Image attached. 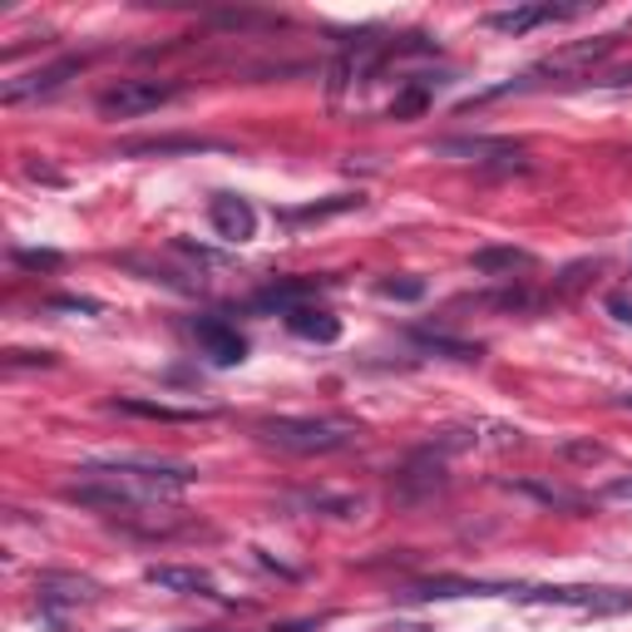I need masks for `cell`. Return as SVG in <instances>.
<instances>
[{
    "mask_svg": "<svg viewBox=\"0 0 632 632\" xmlns=\"http://www.w3.org/2000/svg\"><path fill=\"white\" fill-rule=\"evenodd\" d=\"M257 440L286 454H336L361 440V425L341 420V415H276V420L257 425Z\"/></svg>",
    "mask_w": 632,
    "mask_h": 632,
    "instance_id": "cell-1",
    "label": "cell"
},
{
    "mask_svg": "<svg viewBox=\"0 0 632 632\" xmlns=\"http://www.w3.org/2000/svg\"><path fill=\"white\" fill-rule=\"evenodd\" d=\"M89 474H114V479L134 484L144 499H168V494L188 489L198 479L193 464L183 460H158V454H104V460H84Z\"/></svg>",
    "mask_w": 632,
    "mask_h": 632,
    "instance_id": "cell-2",
    "label": "cell"
},
{
    "mask_svg": "<svg viewBox=\"0 0 632 632\" xmlns=\"http://www.w3.org/2000/svg\"><path fill=\"white\" fill-rule=\"evenodd\" d=\"M504 598L519 602H553V608H578V612H628V588H558V583H504Z\"/></svg>",
    "mask_w": 632,
    "mask_h": 632,
    "instance_id": "cell-3",
    "label": "cell"
},
{
    "mask_svg": "<svg viewBox=\"0 0 632 632\" xmlns=\"http://www.w3.org/2000/svg\"><path fill=\"white\" fill-rule=\"evenodd\" d=\"M178 94H183V84H173V79H119L94 104L104 119H138V114H154V109L173 104Z\"/></svg>",
    "mask_w": 632,
    "mask_h": 632,
    "instance_id": "cell-4",
    "label": "cell"
},
{
    "mask_svg": "<svg viewBox=\"0 0 632 632\" xmlns=\"http://www.w3.org/2000/svg\"><path fill=\"white\" fill-rule=\"evenodd\" d=\"M435 154L464 158V163H479V168H529L523 144H514V138H484V134L479 138H440Z\"/></svg>",
    "mask_w": 632,
    "mask_h": 632,
    "instance_id": "cell-5",
    "label": "cell"
},
{
    "mask_svg": "<svg viewBox=\"0 0 632 632\" xmlns=\"http://www.w3.org/2000/svg\"><path fill=\"white\" fill-rule=\"evenodd\" d=\"M79 69H84V55H65V59H55V65H45V69H30V75H20V79H5L0 99H5V104L45 99V94H55V89H65Z\"/></svg>",
    "mask_w": 632,
    "mask_h": 632,
    "instance_id": "cell-6",
    "label": "cell"
},
{
    "mask_svg": "<svg viewBox=\"0 0 632 632\" xmlns=\"http://www.w3.org/2000/svg\"><path fill=\"white\" fill-rule=\"evenodd\" d=\"M326 286H331V276H282V282L262 286V292L252 296V306H257V312L292 316V312H302L306 302H316Z\"/></svg>",
    "mask_w": 632,
    "mask_h": 632,
    "instance_id": "cell-7",
    "label": "cell"
},
{
    "mask_svg": "<svg viewBox=\"0 0 632 632\" xmlns=\"http://www.w3.org/2000/svg\"><path fill=\"white\" fill-rule=\"evenodd\" d=\"M193 336H198V346H203V356L213 365H242L247 361V341L237 336V326L223 321V316H198Z\"/></svg>",
    "mask_w": 632,
    "mask_h": 632,
    "instance_id": "cell-8",
    "label": "cell"
},
{
    "mask_svg": "<svg viewBox=\"0 0 632 632\" xmlns=\"http://www.w3.org/2000/svg\"><path fill=\"white\" fill-rule=\"evenodd\" d=\"M35 598L40 608H79V602H94L99 598V583L94 578H79V573H40L35 583Z\"/></svg>",
    "mask_w": 632,
    "mask_h": 632,
    "instance_id": "cell-9",
    "label": "cell"
},
{
    "mask_svg": "<svg viewBox=\"0 0 632 632\" xmlns=\"http://www.w3.org/2000/svg\"><path fill=\"white\" fill-rule=\"evenodd\" d=\"M207 223H213V233L223 237V242H247V237L257 233V213L247 198H233V193H217L213 203H207Z\"/></svg>",
    "mask_w": 632,
    "mask_h": 632,
    "instance_id": "cell-10",
    "label": "cell"
},
{
    "mask_svg": "<svg viewBox=\"0 0 632 632\" xmlns=\"http://www.w3.org/2000/svg\"><path fill=\"white\" fill-rule=\"evenodd\" d=\"M470 267H474L479 276H499V282H514L519 272H533V267H539V257H533L529 247L504 242V247H479V252H470Z\"/></svg>",
    "mask_w": 632,
    "mask_h": 632,
    "instance_id": "cell-11",
    "label": "cell"
},
{
    "mask_svg": "<svg viewBox=\"0 0 632 632\" xmlns=\"http://www.w3.org/2000/svg\"><path fill=\"white\" fill-rule=\"evenodd\" d=\"M612 49H618V35H598V40H583V45H568L558 49V55H549L533 75H583L588 65H598V59H608Z\"/></svg>",
    "mask_w": 632,
    "mask_h": 632,
    "instance_id": "cell-12",
    "label": "cell"
},
{
    "mask_svg": "<svg viewBox=\"0 0 632 632\" xmlns=\"http://www.w3.org/2000/svg\"><path fill=\"white\" fill-rule=\"evenodd\" d=\"M109 410L138 415V420H163V425H198V420H213V410H207V405H198V410H183V405L144 400V395H119V400H109Z\"/></svg>",
    "mask_w": 632,
    "mask_h": 632,
    "instance_id": "cell-13",
    "label": "cell"
},
{
    "mask_svg": "<svg viewBox=\"0 0 632 632\" xmlns=\"http://www.w3.org/2000/svg\"><path fill=\"white\" fill-rule=\"evenodd\" d=\"M144 578L154 583V588H163V592H193V598H217L213 578H207L203 568H178V563H154V568H144Z\"/></svg>",
    "mask_w": 632,
    "mask_h": 632,
    "instance_id": "cell-14",
    "label": "cell"
},
{
    "mask_svg": "<svg viewBox=\"0 0 632 632\" xmlns=\"http://www.w3.org/2000/svg\"><path fill=\"white\" fill-rule=\"evenodd\" d=\"M286 509H306V514H336V519H361L365 499L361 494H326V489H302L286 494Z\"/></svg>",
    "mask_w": 632,
    "mask_h": 632,
    "instance_id": "cell-15",
    "label": "cell"
},
{
    "mask_svg": "<svg viewBox=\"0 0 632 632\" xmlns=\"http://www.w3.org/2000/svg\"><path fill=\"white\" fill-rule=\"evenodd\" d=\"M223 148L217 138H193V134H178V138H134V144H119L124 158H168V154H213Z\"/></svg>",
    "mask_w": 632,
    "mask_h": 632,
    "instance_id": "cell-16",
    "label": "cell"
},
{
    "mask_svg": "<svg viewBox=\"0 0 632 632\" xmlns=\"http://www.w3.org/2000/svg\"><path fill=\"white\" fill-rule=\"evenodd\" d=\"M509 489L529 494V499H539L543 509H558V514H588L592 499L578 489H563V484H549V479H509Z\"/></svg>",
    "mask_w": 632,
    "mask_h": 632,
    "instance_id": "cell-17",
    "label": "cell"
},
{
    "mask_svg": "<svg viewBox=\"0 0 632 632\" xmlns=\"http://www.w3.org/2000/svg\"><path fill=\"white\" fill-rule=\"evenodd\" d=\"M563 15H573V10H563V5H514V10L489 15V25L499 30V35H529L533 25H549V20H563Z\"/></svg>",
    "mask_w": 632,
    "mask_h": 632,
    "instance_id": "cell-18",
    "label": "cell"
},
{
    "mask_svg": "<svg viewBox=\"0 0 632 632\" xmlns=\"http://www.w3.org/2000/svg\"><path fill=\"white\" fill-rule=\"evenodd\" d=\"M286 326H292L302 341H321V346H331L336 336H341V321H336L331 312H316V306H302V312H292V316H286Z\"/></svg>",
    "mask_w": 632,
    "mask_h": 632,
    "instance_id": "cell-19",
    "label": "cell"
},
{
    "mask_svg": "<svg viewBox=\"0 0 632 632\" xmlns=\"http://www.w3.org/2000/svg\"><path fill=\"white\" fill-rule=\"evenodd\" d=\"M365 198L361 193H336L326 198V203H306V207H282V223H321V217H336V213H351V207H361Z\"/></svg>",
    "mask_w": 632,
    "mask_h": 632,
    "instance_id": "cell-20",
    "label": "cell"
},
{
    "mask_svg": "<svg viewBox=\"0 0 632 632\" xmlns=\"http://www.w3.org/2000/svg\"><path fill=\"white\" fill-rule=\"evenodd\" d=\"M430 79H410V84L400 89V94L391 99V119H400V124H410V119H420L425 109H430Z\"/></svg>",
    "mask_w": 632,
    "mask_h": 632,
    "instance_id": "cell-21",
    "label": "cell"
},
{
    "mask_svg": "<svg viewBox=\"0 0 632 632\" xmlns=\"http://www.w3.org/2000/svg\"><path fill=\"white\" fill-rule=\"evenodd\" d=\"M415 341H420V346H430V351H440V356H450V361H479V346H470V341H454V336L430 331V326H420V331H415Z\"/></svg>",
    "mask_w": 632,
    "mask_h": 632,
    "instance_id": "cell-22",
    "label": "cell"
},
{
    "mask_svg": "<svg viewBox=\"0 0 632 632\" xmlns=\"http://www.w3.org/2000/svg\"><path fill=\"white\" fill-rule=\"evenodd\" d=\"M474 302H479V306H499V312H533V306H539V296L509 286V292H489V296H474Z\"/></svg>",
    "mask_w": 632,
    "mask_h": 632,
    "instance_id": "cell-23",
    "label": "cell"
},
{
    "mask_svg": "<svg viewBox=\"0 0 632 632\" xmlns=\"http://www.w3.org/2000/svg\"><path fill=\"white\" fill-rule=\"evenodd\" d=\"M558 460H568V464H598V460H608V450H602L598 440H563L558 444Z\"/></svg>",
    "mask_w": 632,
    "mask_h": 632,
    "instance_id": "cell-24",
    "label": "cell"
},
{
    "mask_svg": "<svg viewBox=\"0 0 632 632\" xmlns=\"http://www.w3.org/2000/svg\"><path fill=\"white\" fill-rule=\"evenodd\" d=\"M381 296H391V302H420V296H425V282H420V276H385V282H381Z\"/></svg>",
    "mask_w": 632,
    "mask_h": 632,
    "instance_id": "cell-25",
    "label": "cell"
},
{
    "mask_svg": "<svg viewBox=\"0 0 632 632\" xmlns=\"http://www.w3.org/2000/svg\"><path fill=\"white\" fill-rule=\"evenodd\" d=\"M15 262H20V267H30V272H55V267H65V257L49 252V247H20Z\"/></svg>",
    "mask_w": 632,
    "mask_h": 632,
    "instance_id": "cell-26",
    "label": "cell"
},
{
    "mask_svg": "<svg viewBox=\"0 0 632 632\" xmlns=\"http://www.w3.org/2000/svg\"><path fill=\"white\" fill-rule=\"evenodd\" d=\"M49 306H55V312H79V316H99V312H104V306L89 302V296H55Z\"/></svg>",
    "mask_w": 632,
    "mask_h": 632,
    "instance_id": "cell-27",
    "label": "cell"
},
{
    "mask_svg": "<svg viewBox=\"0 0 632 632\" xmlns=\"http://www.w3.org/2000/svg\"><path fill=\"white\" fill-rule=\"evenodd\" d=\"M592 267H598V262H573V267H568V272H563V276H558V292H573V286H583V276H588V272H592Z\"/></svg>",
    "mask_w": 632,
    "mask_h": 632,
    "instance_id": "cell-28",
    "label": "cell"
},
{
    "mask_svg": "<svg viewBox=\"0 0 632 632\" xmlns=\"http://www.w3.org/2000/svg\"><path fill=\"white\" fill-rule=\"evenodd\" d=\"M10 365H55L49 351H10Z\"/></svg>",
    "mask_w": 632,
    "mask_h": 632,
    "instance_id": "cell-29",
    "label": "cell"
},
{
    "mask_svg": "<svg viewBox=\"0 0 632 632\" xmlns=\"http://www.w3.org/2000/svg\"><path fill=\"white\" fill-rule=\"evenodd\" d=\"M602 499H612V504H632V479H612L608 489H602Z\"/></svg>",
    "mask_w": 632,
    "mask_h": 632,
    "instance_id": "cell-30",
    "label": "cell"
},
{
    "mask_svg": "<svg viewBox=\"0 0 632 632\" xmlns=\"http://www.w3.org/2000/svg\"><path fill=\"white\" fill-rule=\"evenodd\" d=\"M608 312L618 316V321H632V302H628V296H608Z\"/></svg>",
    "mask_w": 632,
    "mask_h": 632,
    "instance_id": "cell-31",
    "label": "cell"
},
{
    "mask_svg": "<svg viewBox=\"0 0 632 632\" xmlns=\"http://www.w3.org/2000/svg\"><path fill=\"white\" fill-rule=\"evenodd\" d=\"M316 622H282V628H272V632H312Z\"/></svg>",
    "mask_w": 632,
    "mask_h": 632,
    "instance_id": "cell-32",
    "label": "cell"
},
{
    "mask_svg": "<svg viewBox=\"0 0 632 632\" xmlns=\"http://www.w3.org/2000/svg\"><path fill=\"white\" fill-rule=\"evenodd\" d=\"M622 405H628V410H632V395H622Z\"/></svg>",
    "mask_w": 632,
    "mask_h": 632,
    "instance_id": "cell-33",
    "label": "cell"
}]
</instances>
